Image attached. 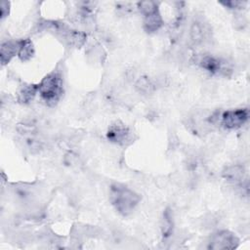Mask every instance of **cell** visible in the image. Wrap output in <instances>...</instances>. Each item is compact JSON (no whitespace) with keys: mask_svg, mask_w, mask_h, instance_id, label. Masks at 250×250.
Wrapping results in <instances>:
<instances>
[{"mask_svg":"<svg viewBox=\"0 0 250 250\" xmlns=\"http://www.w3.org/2000/svg\"><path fill=\"white\" fill-rule=\"evenodd\" d=\"M246 2H241V1H227V2H221L222 5L229 8V9H238L241 6L243 7V5Z\"/></svg>","mask_w":250,"mask_h":250,"instance_id":"15","label":"cell"},{"mask_svg":"<svg viewBox=\"0 0 250 250\" xmlns=\"http://www.w3.org/2000/svg\"><path fill=\"white\" fill-rule=\"evenodd\" d=\"M190 34H191V39L198 43V42H202L207 34V31L205 30L204 26L202 25V22H194L192 24L191 30H190Z\"/></svg>","mask_w":250,"mask_h":250,"instance_id":"12","label":"cell"},{"mask_svg":"<svg viewBox=\"0 0 250 250\" xmlns=\"http://www.w3.org/2000/svg\"><path fill=\"white\" fill-rule=\"evenodd\" d=\"M109 200L122 216H129L137 207L141 196L122 184H113L109 189Z\"/></svg>","mask_w":250,"mask_h":250,"instance_id":"1","label":"cell"},{"mask_svg":"<svg viewBox=\"0 0 250 250\" xmlns=\"http://www.w3.org/2000/svg\"><path fill=\"white\" fill-rule=\"evenodd\" d=\"M136 88L140 93L148 94L153 91V84L147 77H142L137 81Z\"/></svg>","mask_w":250,"mask_h":250,"instance_id":"13","label":"cell"},{"mask_svg":"<svg viewBox=\"0 0 250 250\" xmlns=\"http://www.w3.org/2000/svg\"><path fill=\"white\" fill-rule=\"evenodd\" d=\"M239 239L229 230H221L215 233L209 242L208 248L212 250H229L237 247Z\"/></svg>","mask_w":250,"mask_h":250,"instance_id":"5","label":"cell"},{"mask_svg":"<svg viewBox=\"0 0 250 250\" xmlns=\"http://www.w3.org/2000/svg\"><path fill=\"white\" fill-rule=\"evenodd\" d=\"M38 92L46 104L56 105L63 93L62 76L58 72L49 73L38 84Z\"/></svg>","mask_w":250,"mask_h":250,"instance_id":"2","label":"cell"},{"mask_svg":"<svg viewBox=\"0 0 250 250\" xmlns=\"http://www.w3.org/2000/svg\"><path fill=\"white\" fill-rule=\"evenodd\" d=\"M249 118L247 108L227 110L220 115V123L225 129L233 130L241 127Z\"/></svg>","mask_w":250,"mask_h":250,"instance_id":"4","label":"cell"},{"mask_svg":"<svg viewBox=\"0 0 250 250\" xmlns=\"http://www.w3.org/2000/svg\"><path fill=\"white\" fill-rule=\"evenodd\" d=\"M172 230V221L170 219V216L166 213L164 215V229H163V235H169Z\"/></svg>","mask_w":250,"mask_h":250,"instance_id":"14","label":"cell"},{"mask_svg":"<svg viewBox=\"0 0 250 250\" xmlns=\"http://www.w3.org/2000/svg\"><path fill=\"white\" fill-rule=\"evenodd\" d=\"M138 8L144 16V28L146 32H155L162 26L163 20L155 2L142 1L138 3Z\"/></svg>","mask_w":250,"mask_h":250,"instance_id":"3","label":"cell"},{"mask_svg":"<svg viewBox=\"0 0 250 250\" xmlns=\"http://www.w3.org/2000/svg\"><path fill=\"white\" fill-rule=\"evenodd\" d=\"M8 7H9L8 2H2V4H1V18L2 19H4L6 17L5 11H6V8H8Z\"/></svg>","mask_w":250,"mask_h":250,"instance_id":"16","label":"cell"},{"mask_svg":"<svg viewBox=\"0 0 250 250\" xmlns=\"http://www.w3.org/2000/svg\"><path fill=\"white\" fill-rule=\"evenodd\" d=\"M20 47H21V40L3 42L0 48L1 63L3 65L8 63L16 55L19 54Z\"/></svg>","mask_w":250,"mask_h":250,"instance_id":"8","label":"cell"},{"mask_svg":"<svg viewBox=\"0 0 250 250\" xmlns=\"http://www.w3.org/2000/svg\"><path fill=\"white\" fill-rule=\"evenodd\" d=\"M244 167L241 165H231L227 167L224 171H223V177L230 183L233 184H237V183H241L244 177Z\"/></svg>","mask_w":250,"mask_h":250,"instance_id":"9","label":"cell"},{"mask_svg":"<svg viewBox=\"0 0 250 250\" xmlns=\"http://www.w3.org/2000/svg\"><path fill=\"white\" fill-rule=\"evenodd\" d=\"M224 62L222 60L209 55L202 56L198 60L199 65L212 74H227L229 68Z\"/></svg>","mask_w":250,"mask_h":250,"instance_id":"7","label":"cell"},{"mask_svg":"<svg viewBox=\"0 0 250 250\" xmlns=\"http://www.w3.org/2000/svg\"><path fill=\"white\" fill-rule=\"evenodd\" d=\"M34 54V49H33V45L32 42L29 39H22L21 40V47H20V51H19V58L22 61H28L29 59H31V57Z\"/></svg>","mask_w":250,"mask_h":250,"instance_id":"11","label":"cell"},{"mask_svg":"<svg viewBox=\"0 0 250 250\" xmlns=\"http://www.w3.org/2000/svg\"><path fill=\"white\" fill-rule=\"evenodd\" d=\"M37 92H38V84L37 85H34V84L25 85L19 92V101L21 103H24V104L29 103L34 98V96L36 95Z\"/></svg>","mask_w":250,"mask_h":250,"instance_id":"10","label":"cell"},{"mask_svg":"<svg viewBox=\"0 0 250 250\" xmlns=\"http://www.w3.org/2000/svg\"><path fill=\"white\" fill-rule=\"evenodd\" d=\"M106 138L111 143L119 146H127L133 141L130 129L121 122H115L109 126L106 133Z\"/></svg>","mask_w":250,"mask_h":250,"instance_id":"6","label":"cell"}]
</instances>
